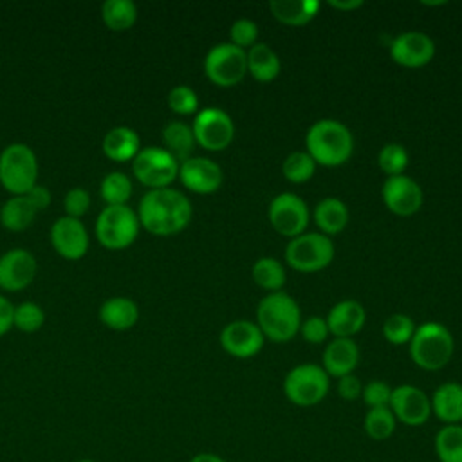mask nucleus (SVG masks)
Masks as SVG:
<instances>
[{
    "mask_svg": "<svg viewBox=\"0 0 462 462\" xmlns=\"http://www.w3.org/2000/svg\"><path fill=\"white\" fill-rule=\"evenodd\" d=\"M40 209L27 195H13L0 208V222L9 231H23L29 227Z\"/></svg>",
    "mask_w": 462,
    "mask_h": 462,
    "instance_id": "28",
    "label": "nucleus"
},
{
    "mask_svg": "<svg viewBox=\"0 0 462 462\" xmlns=\"http://www.w3.org/2000/svg\"><path fill=\"white\" fill-rule=\"evenodd\" d=\"M51 244L54 251L67 258L78 260L88 249V233L79 218L61 217L51 227Z\"/></svg>",
    "mask_w": 462,
    "mask_h": 462,
    "instance_id": "18",
    "label": "nucleus"
},
{
    "mask_svg": "<svg viewBox=\"0 0 462 462\" xmlns=\"http://www.w3.org/2000/svg\"><path fill=\"white\" fill-rule=\"evenodd\" d=\"M180 182L195 193H215L224 180L222 168L208 157H189L179 164Z\"/></svg>",
    "mask_w": 462,
    "mask_h": 462,
    "instance_id": "17",
    "label": "nucleus"
},
{
    "mask_svg": "<svg viewBox=\"0 0 462 462\" xmlns=\"http://www.w3.org/2000/svg\"><path fill=\"white\" fill-rule=\"evenodd\" d=\"M328 5H332L334 9H339V11H352V9H357L363 5L361 0H330Z\"/></svg>",
    "mask_w": 462,
    "mask_h": 462,
    "instance_id": "48",
    "label": "nucleus"
},
{
    "mask_svg": "<svg viewBox=\"0 0 462 462\" xmlns=\"http://www.w3.org/2000/svg\"><path fill=\"white\" fill-rule=\"evenodd\" d=\"M38 159L23 143H11L0 153V184L13 195H25L36 186Z\"/></svg>",
    "mask_w": 462,
    "mask_h": 462,
    "instance_id": "5",
    "label": "nucleus"
},
{
    "mask_svg": "<svg viewBox=\"0 0 462 462\" xmlns=\"http://www.w3.org/2000/svg\"><path fill=\"white\" fill-rule=\"evenodd\" d=\"M413 332H415V323L406 314H392L383 323V336L392 345L410 343Z\"/></svg>",
    "mask_w": 462,
    "mask_h": 462,
    "instance_id": "37",
    "label": "nucleus"
},
{
    "mask_svg": "<svg viewBox=\"0 0 462 462\" xmlns=\"http://www.w3.org/2000/svg\"><path fill=\"white\" fill-rule=\"evenodd\" d=\"M36 274V258L27 249H9L0 256V289L16 292L25 289Z\"/></svg>",
    "mask_w": 462,
    "mask_h": 462,
    "instance_id": "19",
    "label": "nucleus"
},
{
    "mask_svg": "<svg viewBox=\"0 0 462 462\" xmlns=\"http://www.w3.org/2000/svg\"><path fill=\"white\" fill-rule=\"evenodd\" d=\"M63 208H65L67 217H72V218L83 217L88 211V208H90V195H88V191L79 188V186L69 189L65 199H63Z\"/></svg>",
    "mask_w": 462,
    "mask_h": 462,
    "instance_id": "42",
    "label": "nucleus"
},
{
    "mask_svg": "<svg viewBox=\"0 0 462 462\" xmlns=\"http://www.w3.org/2000/svg\"><path fill=\"white\" fill-rule=\"evenodd\" d=\"M435 56L433 40L420 31H406L390 43V58L402 67L417 69L431 61Z\"/></svg>",
    "mask_w": 462,
    "mask_h": 462,
    "instance_id": "16",
    "label": "nucleus"
},
{
    "mask_svg": "<svg viewBox=\"0 0 462 462\" xmlns=\"http://www.w3.org/2000/svg\"><path fill=\"white\" fill-rule=\"evenodd\" d=\"M334 258L332 240L318 231L294 236L285 247L287 263L300 273H316L325 269Z\"/></svg>",
    "mask_w": 462,
    "mask_h": 462,
    "instance_id": "8",
    "label": "nucleus"
},
{
    "mask_svg": "<svg viewBox=\"0 0 462 462\" xmlns=\"http://www.w3.org/2000/svg\"><path fill=\"white\" fill-rule=\"evenodd\" d=\"M323 370L328 377H343L354 374L359 363V348L352 337H336L323 350Z\"/></svg>",
    "mask_w": 462,
    "mask_h": 462,
    "instance_id": "20",
    "label": "nucleus"
},
{
    "mask_svg": "<svg viewBox=\"0 0 462 462\" xmlns=\"http://www.w3.org/2000/svg\"><path fill=\"white\" fill-rule=\"evenodd\" d=\"M316 170V162L307 152H291L282 164V173L287 180L294 184L307 182Z\"/></svg>",
    "mask_w": 462,
    "mask_h": 462,
    "instance_id": "35",
    "label": "nucleus"
},
{
    "mask_svg": "<svg viewBox=\"0 0 462 462\" xmlns=\"http://www.w3.org/2000/svg\"><path fill=\"white\" fill-rule=\"evenodd\" d=\"M258 328L274 343L291 341L301 325V310L292 296L283 291L263 296L256 309Z\"/></svg>",
    "mask_w": 462,
    "mask_h": 462,
    "instance_id": "3",
    "label": "nucleus"
},
{
    "mask_svg": "<svg viewBox=\"0 0 462 462\" xmlns=\"http://www.w3.org/2000/svg\"><path fill=\"white\" fill-rule=\"evenodd\" d=\"M251 276L258 287H262L269 292H278L285 285V280H287L282 262H278L273 256L258 258L251 269Z\"/></svg>",
    "mask_w": 462,
    "mask_h": 462,
    "instance_id": "31",
    "label": "nucleus"
},
{
    "mask_svg": "<svg viewBox=\"0 0 462 462\" xmlns=\"http://www.w3.org/2000/svg\"><path fill=\"white\" fill-rule=\"evenodd\" d=\"M99 193L106 206H123L132 195V180L123 171H110L103 177Z\"/></svg>",
    "mask_w": 462,
    "mask_h": 462,
    "instance_id": "34",
    "label": "nucleus"
},
{
    "mask_svg": "<svg viewBox=\"0 0 462 462\" xmlns=\"http://www.w3.org/2000/svg\"><path fill=\"white\" fill-rule=\"evenodd\" d=\"M13 318H14L13 303L0 294V336H4L13 327Z\"/></svg>",
    "mask_w": 462,
    "mask_h": 462,
    "instance_id": "45",
    "label": "nucleus"
},
{
    "mask_svg": "<svg viewBox=\"0 0 462 462\" xmlns=\"http://www.w3.org/2000/svg\"><path fill=\"white\" fill-rule=\"evenodd\" d=\"M267 217L276 233L283 236H298L309 226V208L296 193H278L267 209Z\"/></svg>",
    "mask_w": 462,
    "mask_h": 462,
    "instance_id": "12",
    "label": "nucleus"
},
{
    "mask_svg": "<svg viewBox=\"0 0 462 462\" xmlns=\"http://www.w3.org/2000/svg\"><path fill=\"white\" fill-rule=\"evenodd\" d=\"M263 334L256 323L236 319L227 323L220 332V346L233 357L247 359L256 356L263 346Z\"/></svg>",
    "mask_w": 462,
    "mask_h": 462,
    "instance_id": "15",
    "label": "nucleus"
},
{
    "mask_svg": "<svg viewBox=\"0 0 462 462\" xmlns=\"http://www.w3.org/2000/svg\"><path fill=\"white\" fill-rule=\"evenodd\" d=\"M189 462H227L224 457L211 453V451H200L189 458Z\"/></svg>",
    "mask_w": 462,
    "mask_h": 462,
    "instance_id": "47",
    "label": "nucleus"
},
{
    "mask_svg": "<svg viewBox=\"0 0 462 462\" xmlns=\"http://www.w3.org/2000/svg\"><path fill=\"white\" fill-rule=\"evenodd\" d=\"M269 9L273 16L285 25H305L319 11L318 0H271Z\"/></svg>",
    "mask_w": 462,
    "mask_h": 462,
    "instance_id": "25",
    "label": "nucleus"
},
{
    "mask_svg": "<svg viewBox=\"0 0 462 462\" xmlns=\"http://www.w3.org/2000/svg\"><path fill=\"white\" fill-rule=\"evenodd\" d=\"M139 217L130 206H106L97 215L94 231L101 245L119 251L134 244L139 233Z\"/></svg>",
    "mask_w": 462,
    "mask_h": 462,
    "instance_id": "7",
    "label": "nucleus"
},
{
    "mask_svg": "<svg viewBox=\"0 0 462 462\" xmlns=\"http://www.w3.org/2000/svg\"><path fill=\"white\" fill-rule=\"evenodd\" d=\"M455 350V341L448 327L428 321L415 328L410 339V357L411 361L428 372L444 368Z\"/></svg>",
    "mask_w": 462,
    "mask_h": 462,
    "instance_id": "4",
    "label": "nucleus"
},
{
    "mask_svg": "<svg viewBox=\"0 0 462 462\" xmlns=\"http://www.w3.org/2000/svg\"><path fill=\"white\" fill-rule=\"evenodd\" d=\"M365 319L366 312L359 301L341 300L330 309L327 316V325L328 332L336 337H352L363 328Z\"/></svg>",
    "mask_w": 462,
    "mask_h": 462,
    "instance_id": "21",
    "label": "nucleus"
},
{
    "mask_svg": "<svg viewBox=\"0 0 462 462\" xmlns=\"http://www.w3.org/2000/svg\"><path fill=\"white\" fill-rule=\"evenodd\" d=\"M139 135L130 126H114L103 137V152L116 162H125L139 153Z\"/></svg>",
    "mask_w": 462,
    "mask_h": 462,
    "instance_id": "23",
    "label": "nucleus"
},
{
    "mask_svg": "<svg viewBox=\"0 0 462 462\" xmlns=\"http://www.w3.org/2000/svg\"><path fill=\"white\" fill-rule=\"evenodd\" d=\"M397 422L404 426H422L431 417L430 395L413 384H399L392 390L390 404Z\"/></svg>",
    "mask_w": 462,
    "mask_h": 462,
    "instance_id": "13",
    "label": "nucleus"
},
{
    "mask_svg": "<svg viewBox=\"0 0 462 462\" xmlns=\"http://www.w3.org/2000/svg\"><path fill=\"white\" fill-rule=\"evenodd\" d=\"M397 428V420L388 406L370 408L363 419V430L372 440H388Z\"/></svg>",
    "mask_w": 462,
    "mask_h": 462,
    "instance_id": "33",
    "label": "nucleus"
},
{
    "mask_svg": "<svg viewBox=\"0 0 462 462\" xmlns=\"http://www.w3.org/2000/svg\"><path fill=\"white\" fill-rule=\"evenodd\" d=\"M377 164L388 177L402 175L408 166V152L397 143H388L379 150Z\"/></svg>",
    "mask_w": 462,
    "mask_h": 462,
    "instance_id": "36",
    "label": "nucleus"
},
{
    "mask_svg": "<svg viewBox=\"0 0 462 462\" xmlns=\"http://www.w3.org/2000/svg\"><path fill=\"white\" fill-rule=\"evenodd\" d=\"M29 199H31V202L38 208V209H43V208H47L49 204H51V191L45 188V186H42V184H36L29 193H25Z\"/></svg>",
    "mask_w": 462,
    "mask_h": 462,
    "instance_id": "46",
    "label": "nucleus"
},
{
    "mask_svg": "<svg viewBox=\"0 0 462 462\" xmlns=\"http://www.w3.org/2000/svg\"><path fill=\"white\" fill-rule=\"evenodd\" d=\"M168 106L180 116H188L197 112L199 108V97L195 94V90L188 85H177L168 92Z\"/></svg>",
    "mask_w": 462,
    "mask_h": 462,
    "instance_id": "39",
    "label": "nucleus"
},
{
    "mask_svg": "<svg viewBox=\"0 0 462 462\" xmlns=\"http://www.w3.org/2000/svg\"><path fill=\"white\" fill-rule=\"evenodd\" d=\"M162 141L166 144V150L179 161L189 159V153L195 146V135L191 126H188L182 121H171L162 130Z\"/></svg>",
    "mask_w": 462,
    "mask_h": 462,
    "instance_id": "30",
    "label": "nucleus"
},
{
    "mask_svg": "<svg viewBox=\"0 0 462 462\" xmlns=\"http://www.w3.org/2000/svg\"><path fill=\"white\" fill-rule=\"evenodd\" d=\"M361 392H363V384L354 374H348L337 379V395L341 399L356 401L361 397Z\"/></svg>",
    "mask_w": 462,
    "mask_h": 462,
    "instance_id": "44",
    "label": "nucleus"
},
{
    "mask_svg": "<svg viewBox=\"0 0 462 462\" xmlns=\"http://www.w3.org/2000/svg\"><path fill=\"white\" fill-rule=\"evenodd\" d=\"M431 401V415L442 424H462V384L442 383L435 388Z\"/></svg>",
    "mask_w": 462,
    "mask_h": 462,
    "instance_id": "22",
    "label": "nucleus"
},
{
    "mask_svg": "<svg viewBox=\"0 0 462 462\" xmlns=\"http://www.w3.org/2000/svg\"><path fill=\"white\" fill-rule=\"evenodd\" d=\"M229 36H231V43L240 49L253 47L258 38V25L249 18H238L233 22L229 29Z\"/></svg>",
    "mask_w": 462,
    "mask_h": 462,
    "instance_id": "41",
    "label": "nucleus"
},
{
    "mask_svg": "<svg viewBox=\"0 0 462 462\" xmlns=\"http://www.w3.org/2000/svg\"><path fill=\"white\" fill-rule=\"evenodd\" d=\"M300 332L307 343H314V345L323 343L327 339V336L330 334L327 319L321 316H310L305 321H301Z\"/></svg>",
    "mask_w": 462,
    "mask_h": 462,
    "instance_id": "43",
    "label": "nucleus"
},
{
    "mask_svg": "<svg viewBox=\"0 0 462 462\" xmlns=\"http://www.w3.org/2000/svg\"><path fill=\"white\" fill-rule=\"evenodd\" d=\"M195 143L209 152H220L227 148L235 135V125L229 114L217 106H208L197 112L191 125Z\"/></svg>",
    "mask_w": 462,
    "mask_h": 462,
    "instance_id": "11",
    "label": "nucleus"
},
{
    "mask_svg": "<svg viewBox=\"0 0 462 462\" xmlns=\"http://www.w3.org/2000/svg\"><path fill=\"white\" fill-rule=\"evenodd\" d=\"M305 148L316 164H345L354 152V137L346 125L336 119H319L305 134Z\"/></svg>",
    "mask_w": 462,
    "mask_h": 462,
    "instance_id": "2",
    "label": "nucleus"
},
{
    "mask_svg": "<svg viewBox=\"0 0 462 462\" xmlns=\"http://www.w3.org/2000/svg\"><path fill=\"white\" fill-rule=\"evenodd\" d=\"M392 386L384 381H370L366 384H363V392H361V399L366 404V408H383L390 404V397H392Z\"/></svg>",
    "mask_w": 462,
    "mask_h": 462,
    "instance_id": "40",
    "label": "nucleus"
},
{
    "mask_svg": "<svg viewBox=\"0 0 462 462\" xmlns=\"http://www.w3.org/2000/svg\"><path fill=\"white\" fill-rule=\"evenodd\" d=\"M189 199L173 188L150 189L143 195L137 209L141 226L159 236L180 233L191 220Z\"/></svg>",
    "mask_w": 462,
    "mask_h": 462,
    "instance_id": "1",
    "label": "nucleus"
},
{
    "mask_svg": "<svg viewBox=\"0 0 462 462\" xmlns=\"http://www.w3.org/2000/svg\"><path fill=\"white\" fill-rule=\"evenodd\" d=\"M132 171L135 179L152 188H168L179 175V161L159 146H146L132 159Z\"/></svg>",
    "mask_w": 462,
    "mask_h": 462,
    "instance_id": "9",
    "label": "nucleus"
},
{
    "mask_svg": "<svg viewBox=\"0 0 462 462\" xmlns=\"http://www.w3.org/2000/svg\"><path fill=\"white\" fill-rule=\"evenodd\" d=\"M43 321H45V312L34 301H23L18 307H14L13 325L22 332H27V334L36 332L43 325Z\"/></svg>",
    "mask_w": 462,
    "mask_h": 462,
    "instance_id": "38",
    "label": "nucleus"
},
{
    "mask_svg": "<svg viewBox=\"0 0 462 462\" xmlns=\"http://www.w3.org/2000/svg\"><path fill=\"white\" fill-rule=\"evenodd\" d=\"M204 72L218 87H233L247 74L245 51L227 43L213 45L204 58Z\"/></svg>",
    "mask_w": 462,
    "mask_h": 462,
    "instance_id": "10",
    "label": "nucleus"
},
{
    "mask_svg": "<svg viewBox=\"0 0 462 462\" xmlns=\"http://www.w3.org/2000/svg\"><path fill=\"white\" fill-rule=\"evenodd\" d=\"M99 319L112 330H126L137 323L139 309L134 300L114 296L99 307Z\"/></svg>",
    "mask_w": 462,
    "mask_h": 462,
    "instance_id": "24",
    "label": "nucleus"
},
{
    "mask_svg": "<svg viewBox=\"0 0 462 462\" xmlns=\"http://www.w3.org/2000/svg\"><path fill=\"white\" fill-rule=\"evenodd\" d=\"M247 60V72L262 83L273 81L282 69L278 54L267 43H254L245 52Z\"/></svg>",
    "mask_w": 462,
    "mask_h": 462,
    "instance_id": "27",
    "label": "nucleus"
},
{
    "mask_svg": "<svg viewBox=\"0 0 462 462\" xmlns=\"http://www.w3.org/2000/svg\"><path fill=\"white\" fill-rule=\"evenodd\" d=\"M101 16L108 29L126 31L137 20V7L132 0H106L101 5Z\"/></svg>",
    "mask_w": 462,
    "mask_h": 462,
    "instance_id": "32",
    "label": "nucleus"
},
{
    "mask_svg": "<svg viewBox=\"0 0 462 462\" xmlns=\"http://www.w3.org/2000/svg\"><path fill=\"white\" fill-rule=\"evenodd\" d=\"M314 222L323 235H337L348 224V208L337 197H325L314 208Z\"/></svg>",
    "mask_w": 462,
    "mask_h": 462,
    "instance_id": "26",
    "label": "nucleus"
},
{
    "mask_svg": "<svg viewBox=\"0 0 462 462\" xmlns=\"http://www.w3.org/2000/svg\"><path fill=\"white\" fill-rule=\"evenodd\" d=\"M383 202L397 217H410L422 206V188L408 175L388 177L381 189Z\"/></svg>",
    "mask_w": 462,
    "mask_h": 462,
    "instance_id": "14",
    "label": "nucleus"
},
{
    "mask_svg": "<svg viewBox=\"0 0 462 462\" xmlns=\"http://www.w3.org/2000/svg\"><path fill=\"white\" fill-rule=\"evenodd\" d=\"M439 462H462V424H444L433 439Z\"/></svg>",
    "mask_w": 462,
    "mask_h": 462,
    "instance_id": "29",
    "label": "nucleus"
},
{
    "mask_svg": "<svg viewBox=\"0 0 462 462\" xmlns=\"http://www.w3.org/2000/svg\"><path fill=\"white\" fill-rule=\"evenodd\" d=\"M330 390V377L323 366L303 363L291 368L283 379V393L289 402L309 408L319 404Z\"/></svg>",
    "mask_w": 462,
    "mask_h": 462,
    "instance_id": "6",
    "label": "nucleus"
},
{
    "mask_svg": "<svg viewBox=\"0 0 462 462\" xmlns=\"http://www.w3.org/2000/svg\"><path fill=\"white\" fill-rule=\"evenodd\" d=\"M78 462H96V460H90V458H81V460H78Z\"/></svg>",
    "mask_w": 462,
    "mask_h": 462,
    "instance_id": "49",
    "label": "nucleus"
}]
</instances>
